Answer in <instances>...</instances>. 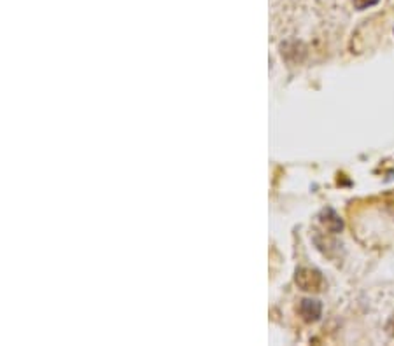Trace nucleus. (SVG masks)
Instances as JSON below:
<instances>
[{
	"instance_id": "1",
	"label": "nucleus",
	"mask_w": 394,
	"mask_h": 346,
	"mask_svg": "<svg viewBox=\"0 0 394 346\" xmlns=\"http://www.w3.org/2000/svg\"><path fill=\"white\" fill-rule=\"evenodd\" d=\"M297 282L303 291H319L323 285V276L312 269H301L297 276Z\"/></svg>"
},
{
	"instance_id": "2",
	"label": "nucleus",
	"mask_w": 394,
	"mask_h": 346,
	"mask_svg": "<svg viewBox=\"0 0 394 346\" xmlns=\"http://www.w3.org/2000/svg\"><path fill=\"white\" fill-rule=\"evenodd\" d=\"M301 315H303L307 322L317 320L321 315V304L317 301H303V304H301Z\"/></svg>"
},
{
	"instance_id": "3",
	"label": "nucleus",
	"mask_w": 394,
	"mask_h": 346,
	"mask_svg": "<svg viewBox=\"0 0 394 346\" xmlns=\"http://www.w3.org/2000/svg\"><path fill=\"white\" fill-rule=\"evenodd\" d=\"M354 2V8L359 9V11H363V9H368V8H373L379 0H352Z\"/></svg>"
}]
</instances>
